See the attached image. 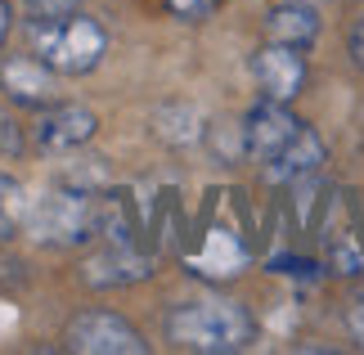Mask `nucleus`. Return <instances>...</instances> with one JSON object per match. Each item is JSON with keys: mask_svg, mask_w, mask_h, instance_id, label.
<instances>
[{"mask_svg": "<svg viewBox=\"0 0 364 355\" xmlns=\"http://www.w3.org/2000/svg\"><path fill=\"white\" fill-rule=\"evenodd\" d=\"M100 194L77 189V184H54V189H46L41 198L27 203V221H23L27 238L41 243V248H50V252L86 248L90 238H100V221H104Z\"/></svg>", "mask_w": 364, "mask_h": 355, "instance_id": "obj_2", "label": "nucleus"}, {"mask_svg": "<svg viewBox=\"0 0 364 355\" xmlns=\"http://www.w3.org/2000/svg\"><path fill=\"white\" fill-rule=\"evenodd\" d=\"M63 351L73 355H149V337L117 310H81L63 329Z\"/></svg>", "mask_w": 364, "mask_h": 355, "instance_id": "obj_4", "label": "nucleus"}, {"mask_svg": "<svg viewBox=\"0 0 364 355\" xmlns=\"http://www.w3.org/2000/svg\"><path fill=\"white\" fill-rule=\"evenodd\" d=\"M27 189L14 176H5L0 171V243H9L14 234L23 230V221H27Z\"/></svg>", "mask_w": 364, "mask_h": 355, "instance_id": "obj_13", "label": "nucleus"}, {"mask_svg": "<svg viewBox=\"0 0 364 355\" xmlns=\"http://www.w3.org/2000/svg\"><path fill=\"white\" fill-rule=\"evenodd\" d=\"M149 275H153V261L144 252H135V243H108L81 261V283L90 292H117V288H131V283H144Z\"/></svg>", "mask_w": 364, "mask_h": 355, "instance_id": "obj_8", "label": "nucleus"}, {"mask_svg": "<svg viewBox=\"0 0 364 355\" xmlns=\"http://www.w3.org/2000/svg\"><path fill=\"white\" fill-rule=\"evenodd\" d=\"M252 81H257L261 99H279V104H292L306 81H311V63H306V50L297 46H279V41H265V46L252 54Z\"/></svg>", "mask_w": 364, "mask_h": 355, "instance_id": "obj_5", "label": "nucleus"}, {"mask_svg": "<svg viewBox=\"0 0 364 355\" xmlns=\"http://www.w3.org/2000/svg\"><path fill=\"white\" fill-rule=\"evenodd\" d=\"M301 126H306V122H301L288 104H279V99H261V104H252V108L243 112V122H239L243 158L257 162V166H265L292 135L301 131Z\"/></svg>", "mask_w": 364, "mask_h": 355, "instance_id": "obj_6", "label": "nucleus"}, {"mask_svg": "<svg viewBox=\"0 0 364 355\" xmlns=\"http://www.w3.org/2000/svg\"><path fill=\"white\" fill-rule=\"evenodd\" d=\"M346 54H351V63L364 73V14L351 23V32H346Z\"/></svg>", "mask_w": 364, "mask_h": 355, "instance_id": "obj_18", "label": "nucleus"}, {"mask_svg": "<svg viewBox=\"0 0 364 355\" xmlns=\"http://www.w3.org/2000/svg\"><path fill=\"white\" fill-rule=\"evenodd\" d=\"M162 337L176 351L193 355H234L257 342V319L234 297H189L162 315Z\"/></svg>", "mask_w": 364, "mask_h": 355, "instance_id": "obj_1", "label": "nucleus"}, {"mask_svg": "<svg viewBox=\"0 0 364 355\" xmlns=\"http://www.w3.org/2000/svg\"><path fill=\"white\" fill-rule=\"evenodd\" d=\"M162 5L171 9L180 23H203V18H212V14H216L220 0H162Z\"/></svg>", "mask_w": 364, "mask_h": 355, "instance_id": "obj_16", "label": "nucleus"}, {"mask_svg": "<svg viewBox=\"0 0 364 355\" xmlns=\"http://www.w3.org/2000/svg\"><path fill=\"white\" fill-rule=\"evenodd\" d=\"M27 149V139H23V126L14 122V112L0 108V158H18V153Z\"/></svg>", "mask_w": 364, "mask_h": 355, "instance_id": "obj_17", "label": "nucleus"}, {"mask_svg": "<svg viewBox=\"0 0 364 355\" xmlns=\"http://www.w3.org/2000/svg\"><path fill=\"white\" fill-rule=\"evenodd\" d=\"M261 32H265V41H279V46L311 50L319 32H324V18H319L315 0H279V5L265 9Z\"/></svg>", "mask_w": 364, "mask_h": 355, "instance_id": "obj_11", "label": "nucleus"}, {"mask_svg": "<svg viewBox=\"0 0 364 355\" xmlns=\"http://www.w3.org/2000/svg\"><path fill=\"white\" fill-rule=\"evenodd\" d=\"M36 32V59H46L59 77H86L104 63L108 54V32L100 18H90L86 9L54 27H32Z\"/></svg>", "mask_w": 364, "mask_h": 355, "instance_id": "obj_3", "label": "nucleus"}, {"mask_svg": "<svg viewBox=\"0 0 364 355\" xmlns=\"http://www.w3.org/2000/svg\"><path fill=\"white\" fill-rule=\"evenodd\" d=\"M346 329H351V337L364 346V297H360V302H355L351 310H346Z\"/></svg>", "mask_w": 364, "mask_h": 355, "instance_id": "obj_20", "label": "nucleus"}, {"mask_svg": "<svg viewBox=\"0 0 364 355\" xmlns=\"http://www.w3.org/2000/svg\"><path fill=\"white\" fill-rule=\"evenodd\" d=\"M153 135H158L162 144H171V149H189V144H198V139L207 135L203 131V112L193 104L171 99V104H162L158 112H153Z\"/></svg>", "mask_w": 364, "mask_h": 355, "instance_id": "obj_12", "label": "nucleus"}, {"mask_svg": "<svg viewBox=\"0 0 364 355\" xmlns=\"http://www.w3.org/2000/svg\"><path fill=\"white\" fill-rule=\"evenodd\" d=\"M27 279H32V275H27V261L0 248V297L23 292V288H27Z\"/></svg>", "mask_w": 364, "mask_h": 355, "instance_id": "obj_15", "label": "nucleus"}, {"mask_svg": "<svg viewBox=\"0 0 364 355\" xmlns=\"http://www.w3.org/2000/svg\"><path fill=\"white\" fill-rule=\"evenodd\" d=\"M95 135H100V117H95L86 104H50V108H41V122L32 131L41 153H77V149H86Z\"/></svg>", "mask_w": 364, "mask_h": 355, "instance_id": "obj_9", "label": "nucleus"}, {"mask_svg": "<svg viewBox=\"0 0 364 355\" xmlns=\"http://www.w3.org/2000/svg\"><path fill=\"white\" fill-rule=\"evenodd\" d=\"M324 162H328L324 135H319L315 126H301V131L292 135L288 144L261 166V171H265V180H270V184H301V180H315Z\"/></svg>", "mask_w": 364, "mask_h": 355, "instance_id": "obj_10", "label": "nucleus"}, {"mask_svg": "<svg viewBox=\"0 0 364 355\" xmlns=\"http://www.w3.org/2000/svg\"><path fill=\"white\" fill-rule=\"evenodd\" d=\"M9 32H14V5H9V0H0V50L9 46Z\"/></svg>", "mask_w": 364, "mask_h": 355, "instance_id": "obj_21", "label": "nucleus"}, {"mask_svg": "<svg viewBox=\"0 0 364 355\" xmlns=\"http://www.w3.org/2000/svg\"><path fill=\"white\" fill-rule=\"evenodd\" d=\"M0 95L14 108H50L59 104V73L36 54H5L0 59Z\"/></svg>", "mask_w": 364, "mask_h": 355, "instance_id": "obj_7", "label": "nucleus"}, {"mask_svg": "<svg viewBox=\"0 0 364 355\" xmlns=\"http://www.w3.org/2000/svg\"><path fill=\"white\" fill-rule=\"evenodd\" d=\"M270 270H274V275H319L315 261H297V257H274Z\"/></svg>", "mask_w": 364, "mask_h": 355, "instance_id": "obj_19", "label": "nucleus"}, {"mask_svg": "<svg viewBox=\"0 0 364 355\" xmlns=\"http://www.w3.org/2000/svg\"><path fill=\"white\" fill-rule=\"evenodd\" d=\"M18 14L27 27H54L63 18L81 14V0H18Z\"/></svg>", "mask_w": 364, "mask_h": 355, "instance_id": "obj_14", "label": "nucleus"}]
</instances>
